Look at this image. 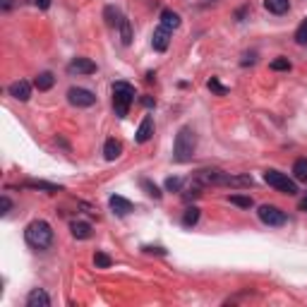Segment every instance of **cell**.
I'll return each mask as SVG.
<instances>
[{
  "label": "cell",
  "instance_id": "6da1fadb",
  "mask_svg": "<svg viewBox=\"0 0 307 307\" xmlns=\"http://www.w3.org/2000/svg\"><path fill=\"white\" fill-rule=\"evenodd\" d=\"M197 151V132L190 125H182L173 142V161L175 163H190Z\"/></svg>",
  "mask_w": 307,
  "mask_h": 307
},
{
  "label": "cell",
  "instance_id": "7a4b0ae2",
  "mask_svg": "<svg viewBox=\"0 0 307 307\" xmlns=\"http://www.w3.org/2000/svg\"><path fill=\"white\" fill-rule=\"evenodd\" d=\"M53 228L48 221L44 218H36V221H31L27 228H24V240H27L29 247H34V250H48L51 245H53Z\"/></svg>",
  "mask_w": 307,
  "mask_h": 307
},
{
  "label": "cell",
  "instance_id": "3957f363",
  "mask_svg": "<svg viewBox=\"0 0 307 307\" xmlns=\"http://www.w3.org/2000/svg\"><path fill=\"white\" fill-rule=\"evenodd\" d=\"M135 96H137L135 87H132L130 82H116V84H113V108H116L118 118H127Z\"/></svg>",
  "mask_w": 307,
  "mask_h": 307
},
{
  "label": "cell",
  "instance_id": "277c9868",
  "mask_svg": "<svg viewBox=\"0 0 307 307\" xmlns=\"http://www.w3.org/2000/svg\"><path fill=\"white\" fill-rule=\"evenodd\" d=\"M264 182L269 185V187H274V190L283 192V195H298V182L293 180V178H288L286 173L281 171H274V168H269V171H264Z\"/></svg>",
  "mask_w": 307,
  "mask_h": 307
},
{
  "label": "cell",
  "instance_id": "5b68a950",
  "mask_svg": "<svg viewBox=\"0 0 307 307\" xmlns=\"http://www.w3.org/2000/svg\"><path fill=\"white\" fill-rule=\"evenodd\" d=\"M257 216H259V221H262L264 226H269V228H279L286 223V211H281L274 204H262L259 211H257Z\"/></svg>",
  "mask_w": 307,
  "mask_h": 307
},
{
  "label": "cell",
  "instance_id": "8992f818",
  "mask_svg": "<svg viewBox=\"0 0 307 307\" xmlns=\"http://www.w3.org/2000/svg\"><path fill=\"white\" fill-rule=\"evenodd\" d=\"M67 101L74 108H91L96 103V94L84 87H72V89H67Z\"/></svg>",
  "mask_w": 307,
  "mask_h": 307
},
{
  "label": "cell",
  "instance_id": "52a82bcc",
  "mask_svg": "<svg viewBox=\"0 0 307 307\" xmlns=\"http://www.w3.org/2000/svg\"><path fill=\"white\" fill-rule=\"evenodd\" d=\"M168 46H171V31H168L166 27L154 29V34H151V48L154 51H156V53H166Z\"/></svg>",
  "mask_w": 307,
  "mask_h": 307
},
{
  "label": "cell",
  "instance_id": "ba28073f",
  "mask_svg": "<svg viewBox=\"0 0 307 307\" xmlns=\"http://www.w3.org/2000/svg\"><path fill=\"white\" fill-rule=\"evenodd\" d=\"M8 91H10V96L12 99H17V101H29L31 99V84H29L27 80H17V82H12L8 87Z\"/></svg>",
  "mask_w": 307,
  "mask_h": 307
},
{
  "label": "cell",
  "instance_id": "9c48e42d",
  "mask_svg": "<svg viewBox=\"0 0 307 307\" xmlns=\"http://www.w3.org/2000/svg\"><path fill=\"white\" fill-rule=\"evenodd\" d=\"M67 72L70 74H94L96 72V63L89 58H74L72 63L67 65Z\"/></svg>",
  "mask_w": 307,
  "mask_h": 307
},
{
  "label": "cell",
  "instance_id": "30bf717a",
  "mask_svg": "<svg viewBox=\"0 0 307 307\" xmlns=\"http://www.w3.org/2000/svg\"><path fill=\"white\" fill-rule=\"evenodd\" d=\"M108 207H110V211H113L116 216H127V214H132V209H135L130 199L120 197V195H110Z\"/></svg>",
  "mask_w": 307,
  "mask_h": 307
},
{
  "label": "cell",
  "instance_id": "8fae6325",
  "mask_svg": "<svg viewBox=\"0 0 307 307\" xmlns=\"http://www.w3.org/2000/svg\"><path fill=\"white\" fill-rule=\"evenodd\" d=\"M154 135V118L151 116H146L142 123H139V127H137V132H135V142L137 144H144V142H149Z\"/></svg>",
  "mask_w": 307,
  "mask_h": 307
},
{
  "label": "cell",
  "instance_id": "7c38bea8",
  "mask_svg": "<svg viewBox=\"0 0 307 307\" xmlns=\"http://www.w3.org/2000/svg\"><path fill=\"white\" fill-rule=\"evenodd\" d=\"M51 305V298L44 288H34L27 295V307H48Z\"/></svg>",
  "mask_w": 307,
  "mask_h": 307
},
{
  "label": "cell",
  "instance_id": "4fadbf2b",
  "mask_svg": "<svg viewBox=\"0 0 307 307\" xmlns=\"http://www.w3.org/2000/svg\"><path fill=\"white\" fill-rule=\"evenodd\" d=\"M120 154H123V144L118 142L116 137H108L106 144H103V159H106V161H116Z\"/></svg>",
  "mask_w": 307,
  "mask_h": 307
},
{
  "label": "cell",
  "instance_id": "5bb4252c",
  "mask_svg": "<svg viewBox=\"0 0 307 307\" xmlns=\"http://www.w3.org/2000/svg\"><path fill=\"white\" fill-rule=\"evenodd\" d=\"M70 231H72V235L77 240H89L91 233H94L91 223H87V221H72L70 223Z\"/></svg>",
  "mask_w": 307,
  "mask_h": 307
},
{
  "label": "cell",
  "instance_id": "9a60e30c",
  "mask_svg": "<svg viewBox=\"0 0 307 307\" xmlns=\"http://www.w3.org/2000/svg\"><path fill=\"white\" fill-rule=\"evenodd\" d=\"M24 187H29V190L48 192V195H55V192H63V187H60V185H55V182H46V180H27V182H24Z\"/></svg>",
  "mask_w": 307,
  "mask_h": 307
},
{
  "label": "cell",
  "instance_id": "2e32d148",
  "mask_svg": "<svg viewBox=\"0 0 307 307\" xmlns=\"http://www.w3.org/2000/svg\"><path fill=\"white\" fill-rule=\"evenodd\" d=\"M182 24V19L178 12H173V10H163L161 12V27H166L168 31H173V29H178Z\"/></svg>",
  "mask_w": 307,
  "mask_h": 307
},
{
  "label": "cell",
  "instance_id": "e0dca14e",
  "mask_svg": "<svg viewBox=\"0 0 307 307\" xmlns=\"http://www.w3.org/2000/svg\"><path fill=\"white\" fill-rule=\"evenodd\" d=\"M264 8L269 10L271 15H286L290 10V0H264Z\"/></svg>",
  "mask_w": 307,
  "mask_h": 307
},
{
  "label": "cell",
  "instance_id": "ac0fdd59",
  "mask_svg": "<svg viewBox=\"0 0 307 307\" xmlns=\"http://www.w3.org/2000/svg\"><path fill=\"white\" fill-rule=\"evenodd\" d=\"M103 19H106V24H108L110 29H116V27H120L123 15H120V10H118L116 5H106V10H103Z\"/></svg>",
  "mask_w": 307,
  "mask_h": 307
},
{
  "label": "cell",
  "instance_id": "d6986e66",
  "mask_svg": "<svg viewBox=\"0 0 307 307\" xmlns=\"http://www.w3.org/2000/svg\"><path fill=\"white\" fill-rule=\"evenodd\" d=\"M53 84H55L53 72H39L36 80H34V87H36L39 91H48L51 87H53Z\"/></svg>",
  "mask_w": 307,
  "mask_h": 307
},
{
  "label": "cell",
  "instance_id": "ffe728a7",
  "mask_svg": "<svg viewBox=\"0 0 307 307\" xmlns=\"http://www.w3.org/2000/svg\"><path fill=\"white\" fill-rule=\"evenodd\" d=\"M293 178L307 185V159H298V161L293 163Z\"/></svg>",
  "mask_w": 307,
  "mask_h": 307
},
{
  "label": "cell",
  "instance_id": "44dd1931",
  "mask_svg": "<svg viewBox=\"0 0 307 307\" xmlns=\"http://www.w3.org/2000/svg\"><path fill=\"white\" fill-rule=\"evenodd\" d=\"M120 41H123V46H130L132 44V24H130V19L123 17L120 19Z\"/></svg>",
  "mask_w": 307,
  "mask_h": 307
},
{
  "label": "cell",
  "instance_id": "7402d4cb",
  "mask_svg": "<svg viewBox=\"0 0 307 307\" xmlns=\"http://www.w3.org/2000/svg\"><path fill=\"white\" fill-rule=\"evenodd\" d=\"M197 221H199V207H187V209H185V214H182V226L192 228V226H197Z\"/></svg>",
  "mask_w": 307,
  "mask_h": 307
},
{
  "label": "cell",
  "instance_id": "603a6c76",
  "mask_svg": "<svg viewBox=\"0 0 307 307\" xmlns=\"http://www.w3.org/2000/svg\"><path fill=\"white\" fill-rule=\"evenodd\" d=\"M139 185H142V190H144L149 197H154V199H161L163 197V192L159 190V185H156V182H151L149 178H142V180H139Z\"/></svg>",
  "mask_w": 307,
  "mask_h": 307
},
{
  "label": "cell",
  "instance_id": "cb8c5ba5",
  "mask_svg": "<svg viewBox=\"0 0 307 307\" xmlns=\"http://www.w3.org/2000/svg\"><path fill=\"white\" fill-rule=\"evenodd\" d=\"M228 202L235 204V207H240V209H252L254 207L252 197H247V195H228Z\"/></svg>",
  "mask_w": 307,
  "mask_h": 307
},
{
  "label": "cell",
  "instance_id": "d4e9b609",
  "mask_svg": "<svg viewBox=\"0 0 307 307\" xmlns=\"http://www.w3.org/2000/svg\"><path fill=\"white\" fill-rule=\"evenodd\" d=\"M269 67L274 70V72H288V70H290V60L281 55V58H276V60H271Z\"/></svg>",
  "mask_w": 307,
  "mask_h": 307
},
{
  "label": "cell",
  "instance_id": "484cf974",
  "mask_svg": "<svg viewBox=\"0 0 307 307\" xmlns=\"http://www.w3.org/2000/svg\"><path fill=\"white\" fill-rule=\"evenodd\" d=\"M295 44L298 46H307V17L302 19V22H300V27L295 29Z\"/></svg>",
  "mask_w": 307,
  "mask_h": 307
},
{
  "label": "cell",
  "instance_id": "4316f807",
  "mask_svg": "<svg viewBox=\"0 0 307 307\" xmlns=\"http://www.w3.org/2000/svg\"><path fill=\"white\" fill-rule=\"evenodd\" d=\"M94 264H96V269H108L110 264H113V259L106 252H96L94 254Z\"/></svg>",
  "mask_w": 307,
  "mask_h": 307
},
{
  "label": "cell",
  "instance_id": "83f0119b",
  "mask_svg": "<svg viewBox=\"0 0 307 307\" xmlns=\"http://www.w3.org/2000/svg\"><path fill=\"white\" fill-rule=\"evenodd\" d=\"M207 87L214 91V94H218V96H226V94H228V87H223V84H221L216 77H211V80L207 82Z\"/></svg>",
  "mask_w": 307,
  "mask_h": 307
},
{
  "label": "cell",
  "instance_id": "f1b7e54d",
  "mask_svg": "<svg viewBox=\"0 0 307 307\" xmlns=\"http://www.w3.org/2000/svg\"><path fill=\"white\" fill-rule=\"evenodd\" d=\"M163 187H166V192H182V180L180 178H166Z\"/></svg>",
  "mask_w": 307,
  "mask_h": 307
},
{
  "label": "cell",
  "instance_id": "f546056e",
  "mask_svg": "<svg viewBox=\"0 0 307 307\" xmlns=\"http://www.w3.org/2000/svg\"><path fill=\"white\" fill-rule=\"evenodd\" d=\"M10 209H12V202H10L8 195H3V197H0V216H8Z\"/></svg>",
  "mask_w": 307,
  "mask_h": 307
},
{
  "label": "cell",
  "instance_id": "4dcf8cb0",
  "mask_svg": "<svg viewBox=\"0 0 307 307\" xmlns=\"http://www.w3.org/2000/svg\"><path fill=\"white\" fill-rule=\"evenodd\" d=\"M142 252H146V254H168L166 252V250H163V247H151V245H144V247H142Z\"/></svg>",
  "mask_w": 307,
  "mask_h": 307
},
{
  "label": "cell",
  "instance_id": "1f68e13d",
  "mask_svg": "<svg viewBox=\"0 0 307 307\" xmlns=\"http://www.w3.org/2000/svg\"><path fill=\"white\" fill-rule=\"evenodd\" d=\"M34 5H36L39 10H48L51 8V0H34Z\"/></svg>",
  "mask_w": 307,
  "mask_h": 307
},
{
  "label": "cell",
  "instance_id": "d6a6232c",
  "mask_svg": "<svg viewBox=\"0 0 307 307\" xmlns=\"http://www.w3.org/2000/svg\"><path fill=\"white\" fill-rule=\"evenodd\" d=\"M142 103H144L146 108H156V101H154L151 96H142Z\"/></svg>",
  "mask_w": 307,
  "mask_h": 307
},
{
  "label": "cell",
  "instance_id": "836d02e7",
  "mask_svg": "<svg viewBox=\"0 0 307 307\" xmlns=\"http://www.w3.org/2000/svg\"><path fill=\"white\" fill-rule=\"evenodd\" d=\"M254 60H257V58H254V53H250V55H245L243 65H245V67H247V65H254Z\"/></svg>",
  "mask_w": 307,
  "mask_h": 307
},
{
  "label": "cell",
  "instance_id": "e575fe53",
  "mask_svg": "<svg viewBox=\"0 0 307 307\" xmlns=\"http://www.w3.org/2000/svg\"><path fill=\"white\" fill-rule=\"evenodd\" d=\"M298 209H300V211H305V214H307V195H305V197H302V199H300V202H298Z\"/></svg>",
  "mask_w": 307,
  "mask_h": 307
},
{
  "label": "cell",
  "instance_id": "d590c367",
  "mask_svg": "<svg viewBox=\"0 0 307 307\" xmlns=\"http://www.w3.org/2000/svg\"><path fill=\"white\" fill-rule=\"evenodd\" d=\"M247 10H250V8H240V10H238V15H235V17H238V22H243V17L247 15Z\"/></svg>",
  "mask_w": 307,
  "mask_h": 307
},
{
  "label": "cell",
  "instance_id": "8d00e7d4",
  "mask_svg": "<svg viewBox=\"0 0 307 307\" xmlns=\"http://www.w3.org/2000/svg\"><path fill=\"white\" fill-rule=\"evenodd\" d=\"M12 8V0H3V10H10Z\"/></svg>",
  "mask_w": 307,
  "mask_h": 307
}]
</instances>
